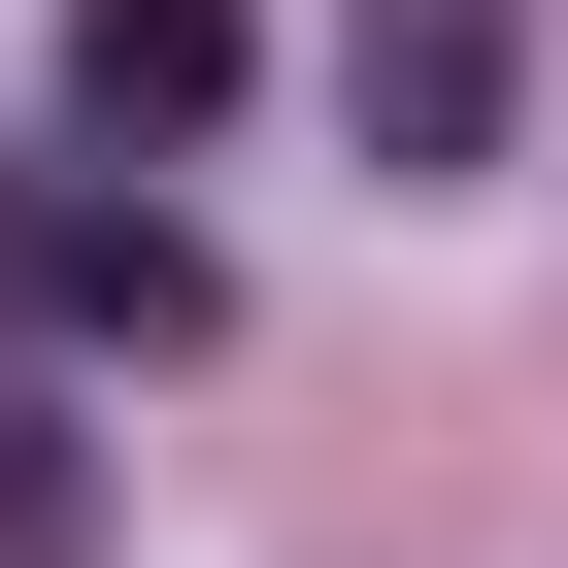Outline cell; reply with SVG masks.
<instances>
[{
	"instance_id": "obj_1",
	"label": "cell",
	"mask_w": 568,
	"mask_h": 568,
	"mask_svg": "<svg viewBox=\"0 0 568 568\" xmlns=\"http://www.w3.org/2000/svg\"><path fill=\"white\" fill-rule=\"evenodd\" d=\"M0 302H34L68 368H201V335H234V267H201V201H101V168H0Z\"/></svg>"
},
{
	"instance_id": "obj_2",
	"label": "cell",
	"mask_w": 568,
	"mask_h": 568,
	"mask_svg": "<svg viewBox=\"0 0 568 568\" xmlns=\"http://www.w3.org/2000/svg\"><path fill=\"white\" fill-rule=\"evenodd\" d=\"M335 101H368V168H402V201H468V168H501V101H535V0H335Z\"/></svg>"
},
{
	"instance_id": "obj_3",
	"label": "cell",
	"mask_w": 568,
	"mask_h": 568,
	"mask_svg": "<svg viewBox=\"0 0 568 568\" xmlns=\"http://www.w3.org/2000/svg\"><path fill=\"white\" fill-rule=\"evenodd\" d=\"M234 68H267V0H68V134H101V168H201Z\"/></svg>"
},
{
	"instance_id": "obj_4",
	"label": "cell",
	"mask_w": 568,
	"mask_h": 568,
	"mask_svg": "<svg viewBox=\"0 0 568 568\" xmlns=\"http://www.w3.org/2000/svg\"><path fill=\"white\" fill-rule=\"evenodd\" d=\"M101 535V435H0V568H68Z\"/></svg>"
}]
</instances>
